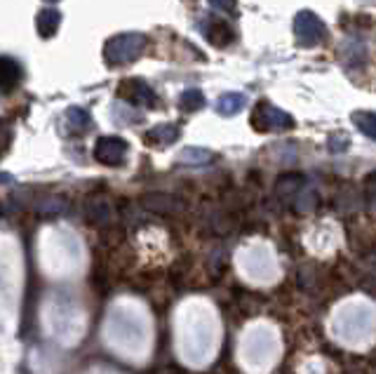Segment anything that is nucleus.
I'll return each mask as SVG.
<instances>
[{"label":"nucleus","instance_id":"f257e3e1","mask_svg":"<svg viewBox=\"0 0 376 374\" xmlns=\"http://www.w3.org/2000/svg\"><path fill=\"white\" fill-rule=\"evenodd\" d=\"M146 47V36L143 33H120L110 38L104 49V59L110 66H120L127 62H134Z\"/></svg>","mask_w":376,"mask_h":374},{"label":"nucleus","instance_id":"0eeeda50","mask_svg":"<svg viewBox=\"0 0 376 374\" xmlns=\"http://www.w3.org/2000/svg\"><path fill=\"white\" fill-rule=\"evenodd\" d=\"M21 80V64L12 57H3V64H0V85H3V92H12Z\"/></svg>","mask_w":376,"mask_h":374},{"label":"nucleus","instance_id":"20e7f679","mask_svg":"<svg viewBox=\"0 0 376 374\" xmlns=\"http://www.w3.org/2000/svg\"><path fill=\"white\" fill-rule=\"evenodd\" d=\"M118 95L123 97L125 102H130L132 106H148V108H151V106H156V102H158L153 87L148 85V82L139 80V78L120 80Z\"/></svg>","mask_w":376,"mask_h":374},{"label":"nucleus","instance_id":"39448f33","mask_svg":"<svg viewBox=\"0 0 376 374\" xmlns=\"http://www.w3.org/2000/svg\"><path fill=\"white\" fill-rule=\"evenodd\" d=\"M127 148L130 146L123 137H99L94 144V158L102 165H123Z\"/></svg>","mask_w":376,"mask_h":374},{"label":"nucleus","instance_id":"f8f14e48","mask_svg":"<svg viewBox=\"0 0 376 374\" xmlns=\"http://www.w3.org/2000/svg\"><path fill=\"white\" fill-rule=\"evenodd\" d=\"M353 123L357 125V130H360L362 135H367L369 139H376V113L355 111L353 113Z\"/></svg>","mask_w":376,"mask_h":374},{"label":"nucleus","instance_id":"f3484780","mask_svg":"<svg viewBox=\"0 0 376 374\" xmlns=\"http://www.w3.org/2000/svg\"><path fill=\"white\" fill-rule=\"evenodd\" d=\"M49 3H54V0H49Z\"/></svg>","mask_w":376,"mask_h":374},{"label":"nucleus","instance_id":"f03ea898","mask_svg":"<svg viewBox=\"0 0 376 374\" xmlns=\"http://www.w3.org/2000/svg\"><path fill=\"white\" fill-rule=\"evenodd\" d=\"M252 125L257 132H282L294 128V120L290 113L280 111L270 102H259L252 113Z\"/></svg>","mask_w":376,"mask_h":374},{"label":"nucleus","instance_id":"9b49d317","mask_svg":"<svg viewBox=\"0 0 376 374\" xmlns=\"http://www.w3.org/2000/svg\"><path fill=\"white\" fill-rule=\"evenodd\" d=\"M212 158H214L212 153L204 151V148H198V146H188L179 153L181 165H207Z\"/></svg>","mask_w":376,"mask_h":374},{"label":"nucleus","instance_id":"423d86ee","mask_svg":"<svg viewBox=\"0 0 376 374\" xmlns=\"http://www.w3.org/2000/svg\"><path fill=\"white\" fill-rule=\"evenodd\" d=\"M202 33H204V38H207L209 45H214V47H226L235 40V31L231 29L224 19H207L202 26Z\"/></svg>","mask_w":376,"mask_h":374},{"label":"nucleus","instance_id":"2eb2a0df","mask_svg":"<svg viewBox=\"0 0 376 374\" xmlns=\"http://www.w3.org/2000/svg\"><path fill=\"white\" fill-rule=\"evenodd\" d=\"M301 181H303V177H301V174H296V172L285 174V177H280L278 191H282V194H287V191H294V189L301 186Z\"/></svg>","mask_w":376,"mask_h":374},{"label":"nucleus","instance_id":"7ed1b4c3","mask_svg":"<svg viewBox=\"0 0 376 374\" xmlns=\"http://www.w3.org/2000/svg\"><path fill=\"white\" fill-rule=\"evenodd\" d=\"M294 31H296L298 43L306 47L318 45V43H322L325 38H327V26H325V21L315 12H311V10H301V12L296 14Z\"/></svg>","mask_w":376,"mask_h":374},{"label":"nucleus","instance_id":"dca6fc26","mask_svg":"<svg viewBox=\"0 0 376 374\" xmlns=\"http://www.w3.org/2000/svg\"><path fill=\"white\" fill-rule=\"evenodd\" d=\"M209 3H212V8L221 10V12L235 14V10H237V0H209Z\"/></svg>","mask_w":376,"mask_h":374},{"label":"nucleus","instance_id":"1a4fd4ad","mask_svg":"<svg viewBox=\"0 0 376 374\" xmlns=\"http://www.w3.org/2000/svg\"><path fill=\"white\" fill-rule=\"evenodd\" d=\"M176 139H179V128L174 123L156 125L151 132H146V141H151V144H172Z\"/></svg>","mask_w":376,"mask_h":374},{"label":"nucleus","instance_id":"4468645a","mask_svg":"<svg viewBox=\"0 0 376 374\" xmlns=\"http://www.w3.org/2000/svg\"><path fill=\"white\" fill-rule=\"evenodd\" d=\"M66 118H69L78 130H87L92 125L90 113H87L85 108H80V106H71L69 111H66Z\"/></svg>","mask_w":376,"mask_h":374},{"label":"nucleus","instance_id":"ddd939ff","mask_svg":"<svg viewBox=\"0 0 376 374\" xmlns=\"http://www.w3.org/2000/svg\"><path fill=\"white\" fill-rule=\"evenodd\" d=\"M181 111H186V113H193V111H198V108H202L204 106V95L198 87H191V90H186L184 95H181Z\"/></svg>","mask_w":376,"mask_h":374},{"label":"nucleus","instance_id":"6e6552de","mask_svg":"<svg viewBox=\"0 0 376 374\" xmlns=\"http://www.w3.org/2000/svg\"><path fill=\"white\" fill-rule=\"evenodd\" d=\"M62 24V12L59 10H40L36 19V29L43 38H52Z\"/></svg>","mask_w":376,"mask_h":374},{"label":"nucleus","instance_id":"9d476101","mask_svg":"<svg viewBox=\"0 0 376 374\" xmlns=\"http://www.w3.org/2000/svg\"><path fill=\"white\" fill-rule=\"evenodd\" d=\"M245 104H247L245 95H240V92H226L224 97H219L217 108L221 115H235L245 108Z\"/></svg>","mask_w":376,"mask_h":374}]
</instances>
